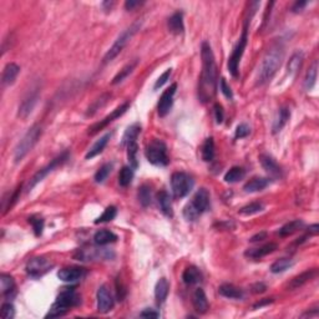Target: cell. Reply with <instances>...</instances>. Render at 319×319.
<instances>
[{
	"instance_id": "4",
	"label": "cell",
	"mask_w": 319,
	"mask_h": 319,
	"mask_svg": "<svg viewBox=\"0 0 319 319\" xmlns=\"http://www.w3.org/2000/svg\"><path fill=\"white\" fill-rule=\"evenodd\" d=\"M210 207V192L206 188H200L193 196L192 201L185 206L184 217L186 221L193 222Z\"/></svg>"
},
{
	"instance_id": "21",
	"label": "cell",
	"mask_w": 319,
	"mask_h": 319,
	"mask_svg": "<svg viewBox=\"0 0 319 319\" xmlns=\"http://www.w3.org/2000/svg\"><path fill=\"white\" fill-rule=\"evenodd\" d=\"M192 304L195 311L200 314H204L208 309V301L207 296L204 293L202 288H197L192 296Z\"/></svg>"
},
{
	"instance_id": "25",
	"label": "cell",
	"mask_w": 319,
	"mask_h": 319,
	"mask_svg": "<svg viewBox=\"0 0 319 319\" xmlns=\"http://www.w3.org/2000/svg\"><path fill=\"white\" fill-rule=\"evenodd\" d=\"M168 25V30L172 34L180 35L185 32V25H184V14L181 12H177L172 14L167 21Z\"/></svg>"
},
{
	"instance_id": "58",
	"label": "cell",
	"mask_w": 319,
	"mask_h": 319,
	"mask_svg": "<svg viewBox=\"0 0 319 319\" xmlns=\"http://www.w3.org/2000/svg\"><path fill=\"white\" fill-rule=\"evenodd\" d=\"M307 1H296L294 3V5L292 6V12L293 13H301L303 10V9L307 6Z\"/></svg>"
},
{
	"instance_id": "50",
	"label": "cell",
	"mask_w": 319,
	"mask_h": 319,
	"mask_svg": "<svg viewBox=\"0 0 319 319\" xmlns=\"http://www.w3.org/2000/svg\"><path fill=\"white\" fill-rule=\"evenodd\" d=\"M171 74H172V69H167L166 71H165L164 74H162L161 76H160V78L157 79V80H156L155 85H153V89H155V90H158V89H160V87L164 86L165 84L167 83V80H168V79H170Z\"/></svg>"
},
{
	"instance_id": "27",
	"label": "cell",
	"mask_w": 319,
	"mask_h": 319,
	"mask_svg": "<svg viewBox=\"0 0 319 319\" xmlns=\"http://www.w3.org/2000/svg\"><path fill=\"white\" fill-rule=\"evenodd\" d=\"M168 290H170L168 281H167L166 278L158 279V282L156 283L155 287V298L158 304L165 303V301L167 299V296H168Z\"/></svg>"
},
{
	"instance_id": "57",
	"label": "cell",
	"mask_w": 319,
	"mask_h": 319,
	"mask_svg": "<svg viewBox=\"0 0 319 319\" xmlns=\"http://www.w3.org/2000/svg\"><path fill=\"white\" fill-rule=\"evenodd\" d=\"M142 1H135V0H127L126 3H125V8H126V10H134L135 8H137V6L142 5Z\"/></svg>"
},
{
	"instance_id": "2",
	"label": "cell",
	"mask_w": 319,
	"mask_h": 319,
	"mask_svg": "<svg viewBox=\"0 0 319 319\" xmlns=\"http://www.w3.org/2000/svg\"><path fill=\"white\" fill-rule=\"evenodd\" d=\"M285 59V50L281 45L272 46L261 61V65L257 72V85H265L272 80L276 72L281 67Z\"/></svg>"
},
{
	"instance_id": "46",
	"label": "cell",
	"mask_w": 319,
	"mask_h": 319,
	"mask_svg": "<svg viewBox=\"0 0 319 319\" xmlns=\"http://www.w3.org/2000/svg\"><path fill=\"white\" fill-rule=\"evenodd\" d=\"M112 166H114L112 164H105V165H102L100 168H99L98 172L95 173V177H94V180H95L96 184H102V182H104L105 180L109 177V175L111 173V171H112Z\"/></svg>"
},
{
	"instance_id": "54",
	"label": "cell",
	"mask_w": 319,
	"mask_h": 319,
	"mask_svg": "<svg viewBox=\"0 0 319 319\" xmlns=\"http://www.w3.org/2000/svg\"><path fill=\"white\" fill-rule=\"evenodd\" d=\"M213 110H215V116H216V121H217V124H222V122H223V118H224V112H223V107H222V105L215 104Z\"/></svg>"
},
{
	"instance_id": "61",
	"label": "cell",
	"mask_w": 319,
	"mask_h": 319,
	"mask_svg": "<svg viewBox=\"0 0 319 319\" xmlns=\"http://www.w3.org/2000/svg\"><path fill=\"white\" fill-rule=\"evenodd\" d=\"M318 231H319V226L317 223L312 224V226H309V228H308V235L309 236H316V235H318Z\"/></svg>"
},
{
	"instance_id": "48",
	"label": "cell",
	"mask_w": 319,
	"mask_h": 319,
	"mask_svg": "<svg viewBox=\"0 0 319 319\" xmlns=\"http://www.w3.org/2000/svg\"><path fill=\"white\" fill-rule=\"evenodd\" d=\"M110 96H111V95H110V94H104V95H101L99 99H96L95 102H94V104H92L91 106H90L89 109H87L86 116H92V115H94V114H95V112L98 111V110L100 109L101 106H104V105L106 104L107 100H109V99H110Z\"/></svg>"
},
{
	"instance_id": "13",
	"label": "cell",
	"mask_w": 319,
	"mask_h": 319,
	"mask_svg": "<svg viewBox=\"0 0 319 319\" xmlns=\"http://www.w3.org/2000/svg\"><path fill=\"white\" fill-rule=\"evenodd\" d=\"M129 107H130L129 102H124L122 105H120L118 107H116V109L114 110V111H112L110 115H107L105 118H102L101 121H99V122L94 124L91 127H89V131H87V134H89V135H95V134H98L100 130H102L104 127H106L107 125L111 124L112 121L116 120V118H121V116L124 115L125 112L129 110Z\"/></svg>"
},
{
	"instance_id": "16",
	"label": "cell",
	"mask_w": 319,
	"mask_h": 319,
	"mask_svg": "<svg viewBox=\"0 0 319 319\" xmlns=\"http://www.w3.org/2000/svg\"><path fill=\"white\" fill-rule=\"evenodd\" d=\"M86 276V269L81 267H65L58 272V278L63 282L75 283Z\"/></svg>"
},
{
	"instance_id": "55",
	"label": "cell",
	"mask_w": 319,
	"mask_h": 319,
	"mask_svg": "<svg viewBox=\"0 0 319 319\" xmlns=\"http://www.w3.org/2000/svg\"><path fill=\"white\" fill-rule=\"evenodd\" d=\"M140 317H142V318H158L160 313H158L157 311H155V309L146 308V309H144V311L140 313Z\"/></svg>"
},
{
	"instance_id": "12",
	"label": "cell",
	"mask_w": 319,
	"mask_h": 319,
	"mask_svg": "<svg viewBox=\"0 0 319 319\" xmlns=\"http://www.w3.org/2000/svg\"><path fill=\"white\" fill-rule=\"evenodd\" d=\"M39 98H40V89L39 87H34L33 90H30L26 94L25 98H24V100L21 101L19 110H17V116L20 118H28L33 112V110H34L35 105L37 104Z\"/></svg>"
},
{
	"instance_id": "23",
	"label": "cell",
	"mask_w": 319,
	"mask_h": 319,
	"mask_svg": "<svg viewBox=\"0 0 319 319\" xmlns=\"http://www.w3.org/2000/svg\"><path fill=\"white\" fill-rule=\"evenodd\" d=\"M202 273L201 270L199 269L195 266H190L184 270L182 273V281H184L185 285H199L202 282Z\"/></svg>"
},
{
	"instance_id": "15",
	"label": "cell",
	"mask_w": 319,
	"mask_h": 319,
	"mask_svg": "<svg viewBox=\"0 0 319 319\" xmlns=\"http://www.w3.org/2000/svg\"><path fill=\"white\" fill-rule=\"evenodd\" d=\"M96 299H98V311L99 313H109L114 308V298H112L111 292L106 285L99 287L98 293H96Z\"/></svg>"
},
{
	"instance_id": "34",
	"label": "cell",
	"mask_w": 319,
	"mask_h": 319,
	"mask_svg": "<svg viewBox=\"0 0 319 319\" xmlns=\"http://www.w3.org/2000/svg\"><path fill=\"white\" fill-rule=\"evenodd\" d=\"M0 289L4 297L12 296L15 292V281L12 276L3 273L0 276Z\"/></svg>"
},
{
	"instance_id": "62",
	"label": "cell",
	"mask_w": 319,
	"mask_h": 319,
	"mask_svg": "<svg viewBox=\"0 0 319 319\" xmlns=\"http://www.w3.org/2000/svg\"><path fill=\"white\" fill-rule=\"evenodd\" d=\"M114 5H115L114 1H104V3H102V8H104L105 10H111V8Z\"/></svg>"
},
{
	"instance_id": "29",
	"label": "cell",
	"mask_w": 319,
	"mask_h": 319,
	"mask_svg": "<svg viewBox=\"0 0 319 319\" xmlns=\"http://www.w3.org/2000/svg\"><path fill=\"white\" fill-rule=\"evenodd\" d=\"M110 137H111V134H106V135H104L102 137H100L98 140V141L95 142V144L92 145L91 149L87 151V153L85 155V158L86 160H91V158H94L95 156L100 155L102 151H104V149L106 147L107 142H109Z\"/></svg>"
},
{
	"instance_id": "18",
	"label": "cell",
	"mask_w": 319,
	"mask_h": 319,
	"mask_svg": "<svg viewBox=\"0 0 319 319\" xmlns=\"http://www.w3.org/2000/svg\"><path fill=\"white\" fill-rule=\"evenodd\" d=\"M259 162H261L263 170H266V172L269 173L270 176H273V177H279V178L283 176L281 166L277 164L276 160H274L270 155L262 153V155L259 156Z\"/></svg>"
},
{
	"instance_id": "36",
	"label": "cell",
	"mask_w": 319,
	"mask_h": 319,
	"mask_svg": "<svg viewBox=\"0 0 319 319\" xmlns=\"http://www.w3.org/2000/svg\"><path fill=\"white\" fill-rule=\"evenodd\" d=\"M317 75H318V61H314L312 64V67L308 69L307 74H305V79H304V89L307 91L312 90L316 85L317 81Z\"/></svg>"
},
{
	"instance_id": "59",
	"label": "cell",
	"mask_w": 319,
	"mask_h": 319,
	"mask_svg": "<svg viewBox=\"0 0 319 319\" xmlns=\"http://www.w3.org/2000/svg\"><path fill=\"white\" fill-rule=\"evenodd\" d=\"M273 301H274L273 298H265V299H262L261 302L256 303V304L253 305V309H258V308H262V307H265V305L270 304V303H273Z\"/></svg>"
},
{
	"instance_id": "51",
	"label": "cell",
	"mask_w": 319,
	"mask_h": 319,
	"mask_svg": "<svg viewBox=\"0 0 319 319\" xmlns=\"http://www.w3.org/2000/svg\"><path fill=\"white\" fill-rule=\"evenodd\" d=\"M219 89H221L222 94H223L226 98L230 99V100H232V99H233L232 89H231V86L228 85L227 81H226V79H224V78H222L221 81H219Z\"/></svg>"
},
{
	"instance_id": "42",
	"label": "cell",
	"mask_w": 319,
	"mask_h": 319,
	"mask_svg": "<svg viewBox=\"0 0 319 319\" xmlns=\"http://www.w3.org/2000/svg\"><path fill=\"white\" fill-rule=\"evenodd\" d=\"M292 266H293V261L290 258H279L272 263L269 269L272 273H282V272L287 270Z\"/></svg>"
},
{
	"instance_id": "60",
	"label": "cell",
	"mask_w": 319,
	"mask_h": 319,
	"mask_svg": "<svg viewBox=\"0 0 319 319\" xmlns=\"http://www.w3.org/2000/svg\"><path fill=\"white\" fill-rule=\"evenodd\" d=\"M266 238H267V232H259V233H257V235H254V236L250 239V242H252V243H256V242H261Z\"/></svg>"
},
{
	"instance_id": "3",
	"label": "cell",
	"mask_w": 319,
	"mask_h": 319,
	"mask_svg": "<svg viewBox=\"0 0 319 319\" xmlns=\"http://www.w3.org/2000/svg\"><path fill=\"white\" fill-rule=\"evenodd\" d=\"M76 288L75 287H67L63 288L61 292L59 293L58 298L55 301L54 304L49 309L45 318H58V317H63L70 311V308L78 307L81 303V297L76 293Z\"/></svg>"
},
{
	"instance_id": "35",
	"label": "cell",
	"mask_w": 319,
	"mask_h": 319,
	"mask_svg": "<svg viewBox=\"0 0 319 319\" xmlns=\"http://www.w3.org/2000/svg\"><path fill=\"white\" fill-rule=\"evenodd\" d=\"M303 59H304V56H303L302 51L294 52V54L292 55V58L289 59V61H288V65H287L288 74H289V75L297 74V72H298V70L302 67Z\"/></svg>"
},
{
	"instance_id": "31",
	"label": "cell",
	"mask_w": 319,
	"mask_h": 319,
	"mask_svg": "<svg viewBox=\"0 0 319 319\" xmlns=\"http://www.w3.org/2000/svg\"><path fill=\"white\" fill-rule=\"evenodd\" d=\"M290 118V111L288 107H281L278 111V115H277L276 120L273 122V126H272V133L278 134L283 127L285 126V124L288 122Z\"/></svg>"
},
{
	"instance_id": "22",
	"label": "cell",
	"mask_w": 319,
	"mask_h": 319,
	"mask_svg": "<svg viewBox=\"0 0 319 319\" xmlns=\"http://www.w3.org/2000/svg\"><path fill=\"white\" fill-rule=\"evenodd\" d=\"M316 276H317L316 268L304 270L303 273L298 274V276H296L294 278H292V281L288 283V289L293 290V289H297V288H299V287H302V285H304L305 283H308L309 281H312V279H313Z\"/></svg>"
},
{
	"instance_id": "8",
	"label": "cell",
	"mask_w": 319,
	"mask_h": 319,
	"mask_svg": "<svg viewBox=\"0 0 319 319\" xmlns=\"http://www.w3.org/2000/svg\"><path fill=\"white\" fill-rule=\"evenodd\" d=\"M147 161L155 166H166L168 164V156H167V146L161 140H152L146 147Z\"/></svg>"
},
{
	"instance_id": "40",
	"label": "cell",
	"mask_w": 319,
	"mask_h": 319,
	"mask_svg": "<svg viewBox=\"0 0 319 319\" xmlns=\"http://www.w3.org/2000/svg\"><path fill=\"white\" fill-rule=\"evenodd\" d=\"M136 65H137V61H133V63H130V64H127V65H125V67L120 70V72L116 75L115 78L112 79V81H111L112 85H116V84L122 83V81H124L125 79L129 76V75L133 74V71L135 70Z\"/></svg>"
},
{
	"instance_id": "45",
	"label": "cell",
	"mask_w": 319,
	"mask_h": 319,
	"mask_svg": "<svg viewBox=\"0 0 319 319\" xmlns=\"http://www.w3.org/2000/svg\"><path fill=\"white\" fill-rule=\"evenodd\" d=\"M28 222L33 226V231H34L35 236L40 237L43 235L44 231V219L40 216H30L28 218Z\"/></svg>"
},
{
	"instance_id": "30",
	"label": "cell",
	"mask_w": 319,
	"mask_h": 319,
	"mask_svg": "<svg viewBox=\"0 0 319 319\" xmlns=\"http://www.w3.org/2000/svg\"><path fill=\"white\" fill-rule=\"evenodd\" d=\"M218 293L221 294L224 298H230V299H241L243 298V290L241 288L236 287L233 285H222L218 288Z\"/></svg>"
},
{
	"instance_id": "20",
	"label": "cell",
	"mask_w": 319,
	"mask_h": 319,
	"mask_svg": "<svg viewBox=\"0 0 319 319\" xmlns=\"http://www.w3.org/2000/svg\"><path fill=\"white\" fill-rule=\"evenodd\" d=\"M277 248H278V246L276 243H267V245L261 246V247L250 248L245 252V256L251 259H261L262 257H266L270 253H273Z\"/></svg>"
},
{
	"instance_id": "19",
	"label": "cell",
	"mask_w": 319,
	"mask_h": 319,
	"mask_svg": "<svg viewBox=\"0 0 319 319\" xmlns=\"http://www.w3.org/2000/svg\"><path fill=\"white\" fill-rule=\"evenodd\" d=\"M20 72V67L19 65L15 63L8 64L3 70V74H1V86L8 87L10 85L15 83L17 80V75Z\"/></svg>"
},
{
	"instance_id": "26",
	"label": "cell",
	"mask_w": 319,
	"mask_h": 319,
	"mask_svg": "<svg viewBox=\"0 0 319 319\" xmlns=\"http://www.w3.org/2000/svg\"><path fill=\"white\" fill-rule=\"evenodd\" d=\"M118 241V236L109 230H100L94 235V242L98 246H106Z\"/></svg>"
},
{
	"instance_id": "10",
	"label": "cell",
	"mask_w": 319,
	"mask_h": 319,
	"mask_svg": "<svg viewBox=\"0 0 319 319\" xmlns=\"http://www.w3.org/2000/svg\"><path fill=\"white\" fill-rule=\"evenodd\" d=\"M69 156H70L69 151H64L63 153H60V155L58 156V157H55L54 160H51V162H50L49 165H46V166L43 167L40 171H37V172L32 177L29 185H28V191L30 192V191H32L39 182L43 181L44 178L49 175L50 172H52L55 168H58V167H60L61 165L65 164V162L69 160Z\"/></svg>"
},
{
	"instance_id": "38",
	"label": "cell",
	"mask_w": 319,
	"mask_h": 319,
	"mask_svg": "<svg viewBox=\"0 0 319 319\" xmlns=\"http://www.w3.org/2000/svg\"><path fill=\"white\" fill-rule=\"evenodd\" d=\"M245 168H242L239 166H235L230 168V171L224 175V181L227 182V184H235V182L241 181L242 178H245Z\"/></svg>"
},
{
	"instance_id": "5",
	"label": "cell",
	"mask_w": 319,
	"mask_h": 319,
	"mask_svg": "<svg viewBox=\"0 0 319 319\" xmlns=\"http://www.w3.org/2000/svg\"><path fill=\"white\" fill-rule=\"evenodd\" d=\"M253 13L250 15V12H247V17L245 20V26H243V32H242V36L239 37L238 43L236 44V46L233 48V51L231 54L230 59H228V71L232 75L233 78H238L239 74V61H241L242 56H243V52H245L246 46H247V40H248V25L251 23V17H252Z\"/></svg>"
},
{
	"instance_id": "43",
	"label": "cell",
	"mask_w": 319,
	"mask_h": 319,
	"mask_svg": "<svg viewBox=\"0 0 319 319\" xmlns=\"http://www.w3.org/2000/svg\"><path fill=\"white\" fill-rule=\"evenodd\" d=\"M127 149V158H129L130 166L133 167L134 170L137 168L138 162H137V152H138V145L137 142H131L126 146Z\"/></svg>"
},
{
	"instance_id": "56",
	"label": "cell",
	"mask_w": 319,
	"mask_h": 319,
	"mask_svg": "<svg viewBox=\"0 0 319 319\" xmlns=\"http://www.w3.org/2000/svg\"><path fill=\"white\" fill-rule=\"evenodd\" d=\"M251 289H252L253 293H256V294L263 293V292H266V290H267V285H266L265 283H262V282L254 283V285L251 287Z\"/></svg>"
},
{
	"instance_id": "14",
	"label": "cell",
	"mask_w": 319,
	"mask_h": 319,
	"mask_svg": "<svg viewBox=\"0 0 319 319\" xmlns=\"http://www.w3.org/2000/svg\"><path fill=\"white\" fill-rule=\"evenodd\" d=\"M176 91H177V84L173 83L170 87H167L164 92H162L161 98L157 104V112L160 118H165V116L170 112L171 107L173 104V96H175Z\"/></svg>"
},
{
	"instance_id": "9",
	"label": "cell",
	"mask_w": 319,
	"mask_h": 319,
	"mask_svg": "<svg viewBox=\"0 0 319 319\" xmlns=\"http://www.w3.org/2000/svg\"><path fill=\"white\" fill-rule=\"evenodd\" d=\"M193 187V180L186 172H175L171 176V188L175 199L186 197Z\"/></svg>"
},
{
	"instance_id": "28",
	"label": "cell",
	"mask_w": 319,
	"mask_h": 319,
	"mask_svg": "<svg viewBox=\"0 0 319 319\" xmlns=\"http://www.w3.org/2000/svg\"><path fill=\"white\" fill-rule=\"evenodd\" d=\"M157 201L160 204V208H161L162 213H164L166 217H172L173 216V210H172V202H171L170 195L166 192V191H160L157 193Z\"/></svg>"
},
{
	"instance_id": "37",
	"label": "cell",
	"mask_w": 319,
	"mask_h": 319,
	"mask_svg": "<svg viewBox=\"0 0 319 319\" xmlns=\"http://www.w3.org/2000/svg\"><path fill=\"white\" fill-rule=\"evenodd\" d=\"M138 202L141 203L142 207H149L151 202H152V190L149 185H142L140 188H138L137 192Z\"/></svg>"
},
{
	"instance_id": "33",
	"label": "cell",
	"mask_w": 319,
	"mask_h": 319,
	"mask_svg": "<svg viewBox=\"0 0 319 319\" xmlns=\"http://www.w3.org/2000/svg\"><path fill=\"white\" fill-rule=\"evenodd\" d=\"M140 133H141V125L140 124H134L131 125V126L127 127L124 136H122L121 146L126 147L127 145L131 144V142H135L136 138H137L138 135H140Z\"/></svg>"
},
{
	"instance_id": "24",
	"label": "cell",
	"mask_w": 319,
	"mask_h": 319,
	"mask_svg": "<svg viewBox=\"0 0 319 319\" xmlns=\"http://www.w3.org/2000/svg\"><path fill=\"white\" fill-rule=\"evenodd\" d=\"M270 184L269 178L266 177H253L252 180L247 182V184L243 186V190L245 192L253 193V192H258V191H263L268 185Z\"/></svg>"
},
{
	"instance_id": "32",
	"label": "cell",
	"mask_w": 319,
	"mask_h": 319,
	"mask_svg": "<svg viewBox=\"0 0 319 319\" xmlns=\"http://www.w3.org/2000/svg\"><path fill=\"white\" fill-rule=\"evenodd\" d=\"M303 227H304V222H303L302 219H293V221L288 222V223H285V226L279 228L278 235L281 237L292 236L293 233L298 232V231L302 230Z\"/></svg>"
},
{
	"instance_id": "47",
	"label": "cell",
	"mask_w": 319,
	"mask_h": 319,
	"mask_svg": "<svg viewBox=\"0 0 319 319\" xmlns=\"http://www.w3.org/2000/svg\"><path fill=\"white\" fill-rule=\"evenodd\" d=\"M116 215H118V210H116L115 206H109V207L105 208L104 213L95 219V223L99 224V223H105V222L112 221V219L116 217Z\"/></svg>"
},
{
	"instance_id": "41",
	"label": "cell",
	"mask_w": 319,
	"mask_h": 319,
	"mask_svg": "<svg viewBox=\"0 0 319 319\" xmlns=\"http://www.w3.org/2000/svg\"><path fill=\"white\" fill-rule=\"evenodd\" d=\"M213 157H215V141L213 137H208L202 146V160L210 162L212 161Z\"/></svg>"
},
{
	"instance_id": "49",
	"label": "cell",
	"mask_w": 319,
	"mask_h": 319,
	"mask_svg": "<svg viewBox=\"0 0 319 319\" xmlns=\"http://www.w3.org/2000/svg\"><path fill=\"white\" fill-rule=\"evenodd\" d=\"M0 314L4 319H13L15 317V307L12 303H4L1 305V311Z\"/></svg>"
},
{
	"instance_id": "52",
	"label": "cell",
	"mask_w": 319,
	"mask_h": 319,
	"mask_svg": "<svg viewBox=\"0 0 319 319\" xmlns=\"http://www.w3.org/2000/svg\"><path fill=\"white\" fill-rule=\"evenodd\" d=\"M251 133V129L248 125L246 124H241L237 126L236 129V133H235V136H236V138H245L247 137L248 135H250Z\"/></svg>"
},
{
	"instance_id": "17",
	"label": "cell",
	"mask_w": 319,
	"mask_h": 319,
	"mask_svg": "<svg viewBox=\"0 0 319 319\" xmlns=\"http://www.w3.org/2000/svg\"><path fill=\"white\" fill-rule=\"evenodd\" d=\"M114 257V253L109 252L106 248L104 250H95V248H90V250H79L78 253L75 254V258L78 261H90V259H111Z\"/></svg>"
},
{
	"instance_id": "44",
	"label": "cell",
	"mask_w": 319,
	"mask_h": 319,
	"mask_svg": "<svg viewBox=\"0 0 319 319\" xmlns=\"http://www.w3.org/2000/svg\"><path fill=\"white\" fill-rule=\"evenodd\" d=\"M263 208H265V206H263V203H261V202H252V203L243 206V207L239 210L238 213L242 216H252L258 212H262Z\"/></svg>"
},
{
	"instance_id": "6",
	"label": "cell",
	"mask_w": 319,
	"mask_h": 319,
	"mask_svg": "<svg viewBox=\"0 0 319 319\" xmlns=\"http://www.w3.org/2000/svg\"><path fill=\"white\" fill-rule=\"evenodd\" d=\"M141 25H142V20L138 19V20H136L135 23L131 24L127 29H125L124 32L118 35V37L115 40V43L112 44L111 48H110V49L107 50L106 54H105L104 64L110 63V61L114 60V59H115L116 56L124 50V48L129 44V41L133 39L134 35L140 30Z\"/></svg>"
},
{
	"instance_id": "11",
	"label": "cell",
	"mask_w": 319,
	"mask_h": 319,
	"mask_svg": "<svg viewBox=\"0 0 319 319\" xmlns=\"http://www.w3.org/2000/svg\"><path fill=\"white\" fill-rule=\"evenodd\" d=\"M52 267H54V265L45 257H34L28 261L25 270L28 276H30L32 278H40L49 270H51Z\"/></svg>"
},
{
	"instance_id": "39",
	"label": "cell",
	"mask_w": 319,
	"mask_h": 319,
	"mask_svg": "<svg viewBox=\"0 0 319 319\" xmlns=\"http://www.w3.org/2000/svg\"><path fill=\"white\" fill-rule=\"evenodd\" d=\"M134 180V168L131 166H124L118 173V185L121 187H127Z\"/></svg>"
},
{
	"instance_id": "53",
	"label": "cell",
	"mask_w": 319,
	"mask_h": 319,
	"mask_svg": "<svg viewBox=\"0 0 319 319\" xmlns=\"http://www.w3.org/2000/svg\"><path fill=\"white\" fill-rule=\"evenodd\" d=\"M116 294H118V301H124L126 297V289H125V285H122L120 278H116Z\"/></svg>"
},
{
	"instance_id": "7",
	"label": "cell",
	"mask_w": 319,
	"mask_h": 319,
	"mask_svg": "<svg viewBox=\"0 0 319 319\" xmlns=\"http://www.w3.org/2000/svg\"><path fill=\"white\" fill-rule=\"evenodd\" d=\"M41 133H43L41 126L37 124L33 125V126L28 130V133L23 136V138L19 141V144L17 145V147H15L14 150V160L17 164V162H20L21 160L32 151L33 147L39 141Z\"/></svg>"
},
{
	"instance_id": "1",
	"label": "cell",
	"mask_w": 319,
	"mask_h": 319,
	"mask_svg": "<svg viewBox=\"0 0 319 319\" xmlns=\"http://www.w3.org/2000/svg\"><path fill=\"white\" fill-rule=\"evenodd\" d=\"M202 72L199 84V99L201 102H207L215 96L217 90V65L211 45L203 41L201 45Z\"/></svg>"
}]
</instances>
